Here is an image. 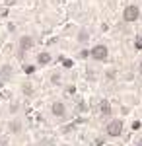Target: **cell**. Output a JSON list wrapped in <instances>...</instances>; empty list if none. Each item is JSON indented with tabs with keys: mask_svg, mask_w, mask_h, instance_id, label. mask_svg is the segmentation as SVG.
Listing matches in <instances>:
<instances>
[{
	"mask_svg": "<svg viewBox=\"0 0 142 146\" xmlns=\"http://www.w3.org/2000/svg\"><path fill=\"white\" fill-rule=\"evenodd\" d=\"M136 146H142V138H138V140H136Z\"/></svg>",
	"mask_w": 142,
	"mask_h": 146,
	"instance_id": "11",
	"label": "cell"
},
{
	"mask_svg": "<svg viewBox=\"0 0 142 146\" xmlns=\"http://www.w3.org/2000/svg\"><path fill=\"white\" fill-rule=\"evenodd\" d=\"M140 18V8L136 4H129L125 10H123V20L125 22H136Z\"/></svg>",
	"mask_w": 142,
	"mask_h": 146,
	"instance_id": "2",
	"label": "cell"
},
{
	"mask_svg": "<svg viewBox=\"0 0 142 146\" xmlns=\"http://www.w3.org/2000/svg\"><path fill=\"white\" fill-rule=\"evenodd\" d=\"M33 37L31 35H22L20 37V41H18V47H20V55H25L27 51H31V47H33Z\"/></svg>",
	"mask_w": 142,
	"mask_h": 146,
	"instance_id": "4",
	"label": "cell"
},
{
	"mask_svg": "<svg viewBox=\"0 0 142 146\" xmlns=\"http://www.w3.org/2000/svg\"><path fill=\"white\" fill-rule=\"evenodd\" d=\"M123 129H125L123 121H121V119H113V121H111V123L105 127V133H107L109 136H121Z\"/></svg>",
	"mask_w": 142,
	"mask_h": 146,
	"instance_id": "3",
	"label": "cell"
},
{
	"mask_svg": "<svg viewBox=\"0 0 142 146\" xmlns=\"http://www.w3.org/2000/svg\"><path fill=\"white\" fill-rule=\"evenodd\" d=\"M10 131L12 133H20V131H22V123H20V121H12L10 123Z\"/></svg>",
	"mask_w": 142,
	"mask_h": 146,
	"instance_id": "8",
	"label": "cell"
},
{
	"mask_svg": "<svg viewBox=\"0 0 142 146\" xmlns=\"http://www.w3.org/2000/svg\"><path fill=\"white\" fill-rule=\"evenodd\" d=\"M90 56L94 60H107L109 58V47L99 43V45H94V49L90 51Z\"/></svg>",
	"mask_w": 142,
	"mask_h": 146,
	"instance_id": "1",
	"label": "cell"
},
{
	"mask_svg": "<svg viewBox=\"0 0 142 146\" xmlns=\"http://www.w3.org/2000/svg\"><path fill=\"white\" fill-rule=\"evenodd\" d=\"M51 113H53V117H56V119H64L66 117V105L62 101H53Z\"/></svg>",
	"mask_w": 142,
	"mask_h": 146,
	"instance_id": "5",
	"label": "cell"
},
{
	"mask_svg": "<svg viewBox=\"0 0 142 146\" xmlns=\"http://www.w3.org/2000/svg\"><path fill=\"white\" fill-rule=\"evenodd\" d=\"M80 41H88V33H86V31L80 33Z\"/></svg>",
	"mask_w": 142,
	"mask_h": 146,
	"instance_id": "9",
	"label": "cell"
},
{
	"mask_svg": "<svg viewBox=\"0 0 142 146\" xmlns=\"http://www.w3.org/2000/svg\"><path fill=\"white\" fill-rule=\"evenodd\" d=\"M0 115H2V111H0Z\"/></svg>",
	"mask_w": 142,
	"mask_h": 146,
	"instance_id": "12",
	"label": "cell"
},
{
	"mask_svg": "<svg viewBox=\"0 0 142 146\" xmlns=\"http://www.w3.org/2000/svg\"><path fill=\"white\" fill-rule=\"evenodd\" d=\"M138 74H140V76H142V60H140V62H138Z\"/></svg>",
	"mask_w": 142,
	"mask_h": 146,
	"instance_id": "10",
	"label": "cell"
},
{
	"mask_svg": "<svg viewBox=\"0 0 142 146\" xmlns=\"http://www.w3.org/2000/svg\"><path fill=\"white\" fill-rule=\"evenodd\" d=\"M51 60H53V56H51L49 51H41V53L37 55V64H39V66H47Z\"/></svg>",
	"mask_w": 142,
	"mask_h": 146,
	"instance_id": "6",
	"label": "cell"
},
{
	"mask_svg": "<svg viewBox=\"0 0 142 146\" xmlns=\"http://www.w3.org/2000/svg\"><path fill=\"white\" fill-rule=\"evenodd\" d=\"M99 113H101V115H109V113H111V103L107 100L99 101Z\"/></svg>",
	"mask_w": 142,
	"mask_h": 146,
	"instance_id": "7",
	"label": "cell"
}]
</instances>
